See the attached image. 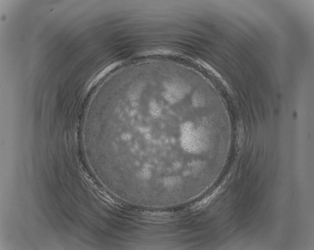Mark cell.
<instances>
[{"mask_svg":"<svg viewBox=\"0 0 314 250\" xmlns=\"http://www.w3.org/2000/svg\"><path fill=\"white\" fill-rule=\"evenodd\" d=\"M205 101L198 86L172 75H144L115 86L104 121L119 146L122 176L157 191L194 185L225 128L223 117L204 111Z\"/></svg>","mask_w":314,"mask_h":250,"instance_id":"1","label":"cell"}]
</instances>
